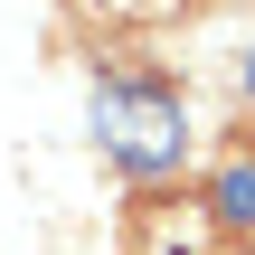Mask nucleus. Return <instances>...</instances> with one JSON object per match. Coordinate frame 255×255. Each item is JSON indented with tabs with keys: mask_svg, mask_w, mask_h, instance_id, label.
I'll return each mask as SVG.
<instances>
[{
	"mask_svg": "<svg viewBox=\"0 0 255 255\" xmlns=\"http://www.w3.org/2000/svg\"><path fill=\"white\" fill-rule=\"evenodd\" d=\"M95 114H104V123H123V132H104V142H114L132 170H151V161H170V151H180V142H170V132H180V114H170V104H142V95H123V85H114Z\"/></svg>",
	"mask_w": 255,
	"mask_h": 255,
	"instance_id": "1",
	"label": "nucleus"
},
{
	"mask_svg": "<svg viewBox=\"0 0 255 255\" xmlns=\"http://www.w3.org/2000/svg\"><path fill=\"white\" fill-rule=\"evenodd\" d=\"M208 199H218V218H227V227H255V161L218 170V189H208Z\"/></svg>",
	"mask_w": 255,
	"mask_h": 255,
	"instance_id": "2",
	"label": "nucleus"
},
{
	"mask_svg": "<svg viewBox=\"0 0 255 255\" xmlns=\"http://www.w3.org/2000/svg\"><path fill=\"white\" fill-rule=\"evenodd\" d=\"M246 85H255V57H246Z\"/></svg>",
	"mask_w": 255,
	"mask_h": 255,
	"instance_id": "3",
	"label": "nucleus"
}]
</instances>
